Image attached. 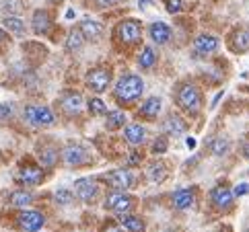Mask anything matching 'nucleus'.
<instances>
[{"label":"nucleus","instance_id":"nucleus-1","mask_svg":"<svg viewBox=\"0 0 249 232\" xmlns=\"http://www.w3.org/2000/svg\"><path fill=\"white\" fill-rule=\"evenodd\" d=\"M142 93H144V80L136 74H124L118 83H115V88H113L115 101L122 103V105L138 101L142 97Z\"/></svg>","mask_w":249,"mask_h":232},{"label":"nucleus","instance_id":"nucleus-2","mask_svg":"<svg viewBox=\"0 0 249 232\" xmlns=\"http://www.w3.org/2000/svg\"><path fill=\"white\" fill-rule=\"evenodd\" d=\"M175 103L181 111L190 113V115H198L202 109V103H204L200 88L192 83L179 84V88H177V93H175Z\"/></svg>","mask_w":249,"mask_h":232},{"label":"nucleus","instance_id":"nucleus-3","mask_svg":"<svg viewBox=\"0 0 249 232\" xmlns=\"http://www.w3.org/2000/svg\"><path fill=\"white\" fill-rule=\"evenodd\" d=\"M25 119L35 128H52L56 123V115L46 105H27L25 107Z\"/></svg>","mask_w":249,"mask_h":232},{"label":"nucleus","instance_id":"nucleus-4","mask_svg":"<svg viewBox=\"0 0 249 232\" xmlns=\"http://www.w3.org/2000/svg\"><path fill=\"white\" fill-rule=\"evenodd\" d=\"M115 37L126 46H134L142 39V25L136 19H126L115 27Z\"/></svg>","mask_w":249,"mask_h":232},{"label":"nucleus","instance_id":"nucleus-5","mask_svg":"<svg viewBox=\"0 0 249 232\" xmlns=\"http://www.w3.org/2000/svg\"><path fill=\"white\" fill-rule=\"evenodd\" d=\"M87 86L91 88L93 93H105L111 84V72L109 68H103V66H97V68H91L87 72V78H85Z\"/></svg>","mask_w":249,"mask_h":232},{"label":"nucleus","instance_id":"nucleus-6","mask_svg":"<svg viewBox=\"0 0 249 232\" xmlns=\"http://www.w3.org/2000/svg\"><path fill=\"white\" fill-rule=\"evenodd\" d=\"M134 203H136V199L132 198V195L124 193V191H113L105 198L103 206H105V210L115 212V214H128L132 208H134Z\"/></svg>","mask_w":249,"mask_h":232},{"label":"nucleus","instance_id":"nucleus-7","mask_svg":"<svg viewBox=\"0 0 249 232\" xmlns=\"http://www.w3.org/2000/svg\"><path fill=\"white\" fill-rule=\"evenodd\" d=\"M60 154H62V160H64L68 166H83L89 163V152L81 144H68Z\"/></svg>","mask_w":249,"mask_h":232},{"label":"nucleus","instance_id":"nucleus-8","mask_svg":"<svg viewBox=\"0 0 249 232\" xmlns=\"http://www.w3.org/2000/svg\"><path fill=\"white\" fill-rule=\"evenodd\" d=\"M17 222H19V226L25 232H37L43 228V224H46V216H43L41 212H35V210H25L19 214Z\"/></svg>","mask_w":249,"mask_h":232},{"label":"nucleus","instance_id":"nucleus-9","mask_svg":"<svg viewBox=\"0 0 249 232\" xmlns=\"http://www.w3.org/2000/svg\"><path fill=\"white\" fill-rule=\"evenodd\" d=\"M60 109L64 111V115H68V117H74V115H78L83 111V97L81 93H74V91H66L64 95L60 97Z\"/></svg>","mask_w":249,"mask_h":232},{"label":"nucleus","instance_id":"nucleus-10","mask_svg":"<svg viewBox=\"0 0 249 232\" xmlns=\"http://www.w3.org/2000/svg\"><path fill=\"white\" fill-rule=\"evenodd\" d=\"M97 193H99V185H97V181L91 179V177L74 181V195L81 201H93L97 198Z\"/></svg>","mask_w":249,"mask_h":232},{"label":"nucleus","instance_id":"nucleus-11","mask_svg":"<svg viewBox=\"0 0 249 232\" xmlns=\"http://www.w3.org/2000/svg\"><path fill=\"white\" fill-rule=\"evenodd\" d=\"M233 198H235L233 191H231L229 187H222V185L214 187L212 193H210L212 206H214L216 210H220V212H229L231 208H233Z\"/></svg>","mask_w":249,"mask_h":232},{"label":"nucleus","instance_id":"nucleus-12","mask_svg":"<svg viewBox=\"0 0 249 232\" xmlns=\"http://www.w3.org/2000/svg\"><path fill=\"white\" fill-rule=\"evenodd\" d=\"M17 179H19V183H25V185H39L43 181V171L37 165L25 163L19 168V173H17Z\"/></svg>","mask_w":249,"mask_h":232},{"label":"nucleus","instance_id":"nucleus-13","mask_svg":"<svg viewBox=\"0 0 249 232\" xmlns=\"http://www.w3.org/2000/svg\"><path fill=\"white\" fill-rule=\"evenodd\" d=\"M105 181H107V185L113 191H126L132 185V175H130V171H126V168H118V171H111L107 177H105Z\"/></svg>","mask_w":249,"mask_h":232},{"label":"nucleus","instance_id":"nucleus-14","mask_svg":"<svg viewBox=\"0 0 249 232\" xmlns=\"http://www.w3.org/2000/svg\"><path fill=\"white\" fill-rule=\"evenodd\" d=\"M194 50L198 56H208V53L216 51L218 50V39L214 35H208V33H202L194 39Z\"/></svg>","mask_w":249,"mask_h":232},{"label":"nucleus","instance_id":"nucleus-15","mask_svg":"<svg viewBox=\"0 0 249 232\" xmlns=\"http://www.w3.org/2000/svg\"><path fill=\"white\" fill-rule=\"evenodd\" d=\"M37 158H39V165L43 168H54L58 158H60V152L54 144H41L37 148Z\"/></svg>","mask_w":249,"mask_h":232},{"label":"nucleus","instance_id":"nucleus-16","mask_svg":"<svg viewBox=\"0 0 249 232\" xmlns=\"http://www.w3.org/2000/svg\"><path fill=\"white\" fill-rule=\"evenodd\" d=\"M31 29L35 35H48L52 29V17L48 11H35L33 13V19H31Z\"/></svg>","mask_w":249,"mask_h":232},{"label":"nucleus","instance_id":"nucleus-17","mask_svg":"<svg viewBox=\"0 0 249 232\" xmlns=\"http://www.w3.org/2000/svg\"><path fill=\"white\" fill-rule=\"evenodd\" d=\"M148 35L157 46H165V43H169V39H171V27L163 21H157L148 27Z\"/></svg>","mask_w":249,"mask_h":232},{"label":"nucleus","instance_id":"nucleus-18","mask_svg":"<svg viewBox=\"0 0 249 232\" xmlns=\"http://www.w3.org/2000/svg\"><path fill=\"white\" fill-rule=\"evenodd\" d=\"M78 31L83 33L85 41H97L103 37V25L99 21H93V19H85L81 25H78Z\"/></svg>","mask_w":249,"mask_h":232},{"label":"nucleus","instance_id":"nucleus-19","mask_svg":"<svg viewBox=\"0 0 249 232\" xmlns=\"http://www.w3.org/2000/svg\"><path fill=\"white\" fill-rule=\"evenodd\" d=\"M229 46H231V51H235V53L249 51V29H235L231 33Z\"/></svg>","mask_w":249,"mask_h":232},{"label":"nucleus","instance_id":"nucleus-20","mask_svg":"<svg viewBox=\"0 0 249 232\" xmlns=\"http://www.w3.org/2000/svg\"><path fill=\"white\" fill-rule=\"evenodd\" d=\"M171 201L175 210H188L196 203V189L194 187H190V189H177L173 193Z\"/></svg>","mask_w":249,"mask_h":232},{"label":"nucleus","instance_id":"nucleus-21","mask_svg":"<svg viewBox=\"0 0 249 232\" xmlns=\"http://www.w3.org/2000/svg\"><path fill=\"white\" fill-rule=\"evenodd\" d=\"M146 128H142L140 123H130V126H126V130H124V138H126V142L130 146H140L146 142Z\"/></svg>","mask_w":249,"mask_h":232},{"label":"nucleus","instance_id":"nucleus-22","mask_svg":"<svg viewBox=\"0 0 249 232\" xmlns=\"http://www.w3.org/2000/svg\"><path fill=\"white\" fill-rule=\"evenodd\" d=\"M163 128H165L167 133H171V136H179V133H183L185 130H188V121H185L183 117H179L177 113H169L165 123H163Z\"/></svg>","mask_w":249,"mask_h":232},{"label":"nucleus","instance_id":"nucleus-23","mask_svg":"<svg viewBox=\"0 0 249 232\" xmlns=\"http://www.w3.org/2000/svg\"><path fill=\"white\" fill-rule=\"evenodd\" d=\"M159 113H161V99H159V97H148V99L140 105L138 117L157 119V115H159Z\"/></svg>","mask_w":249,"mask_h":232},{"label":"nucleus","instance_id":"nucleus-24","mask_svg":"<svg viewBox=\"0 0 249 232\" xmlns=\"http://www.w3.org/2000/svg\"><path fill=\"white\" fill-rule=\"evenodd\" d=\"M167 165L163 163V160H155V163H150L148 168H146V177H148V181H153V183H163L167 179Z\"/></svg>","mask_w":249,"mask_h":232},{"label":"nucleus","instance_id":"nucleus-25","mask_svg":"<svg viewBox=\"0 0 249 232\" xmlns=\"http://www.w3.org/2000/svg\"><path fill=\"white\" fill-rule=\"evenodd\" d=\"M31 201H33V193L25 189H17L6 198V203L13 208H27Z\"/></svg>","mask_w":249,"mask_h":232},{"label":"nucleus","instance_id":"nucleus-26","mask_svg":"<svg viewBox=\"0 0 249 232\" xmlns=\"http://www.w3.org/2000/svg\"><path fill=\"white\" fill-rule=\"evenodd\" d=\"M2 25H4V29L8 33L17 35V37H23V35L27 33V27H25V23L19 19V17L8 15V17H4V19H2Z\"/></svg>","mask_w":249,"mask_h":232},{"label":"nucleus","instance_id":"nucleus-27","mask_svg":"<svg viewBox=\"0 0 249 232\" xmlns=\"http://www.w3.org/2000/svg\"><path fill=\"white\" fill-rule=\"evenodd\" d=\"M120 222L128 232H144L146 230L144 222H142L138 216H132V214H120Z\"/></svg>","mask_w":249,"mask_h":232},{"label":"nucleus","instance_id":"nucleus-28","mask_svg":"<svg viewBox=\"0 0 249 232\" xmlns=\"http://www.w3.org/2000/svg\"><path fill=\"white\" fill-rule=\"evenodd\" d=\"M126 121H128V117L124 111H109L107 117H105V128L113 132V130H120L126 126Z\"/></svg>","mask_w":249,"mask_h":232},{"label":"nucleus","instance_id":"nucleus-29","mask_svg":"<svg viewBox=\"0 0 249 232\" xmlns=\"http://www.w3.org/2000/svg\"><path fill=\"white\" fill-rule=\"evenodd\" d=\"M155 64H157V51L150 48V46L142 48L140 56H138V66H140L142 70H148V68H153Z\"/></svg>","mask_w":249,"mask_h":232},{"label":"nucleus","instance_id":"nucleus-30","mask_svg":"<svg viewBox=\"0 0 249 232\" xmlns=\"http://www.w3.org/2000/svg\"><path fill=\"white\" fill-rule=\"evenodd\" d=\"M83 43H85V37H83V33L78 31V29H72L68 33V37H66V48L68 51H78L83 48Z\"/></svg>","mask_w":249,"mask_h":232},{"label":"nucleus","instance_id":"nucleus-31","mask_svg":"<svg viewBox=\"0 0 249 232\" xmlns=\"http://www.w3.org/2000/svg\"><path fill=\"white\" fill-rule=\"evenodd\" d=\"M210 152L214 156H225L229 152V140L227 138H214L210 142Z\"/></svg>","mask_w":249,"mask_h":232},{"label":"nucleus","instance_id":"nucleus-32","mask_svg":"<svg viewBox=\"0 0 249 232\" xmlns=\"http://www.w3.org/2000/svg\"><path fill=\"white\" fill-rule=\"evenodd\" d=\"M54 199H56L58 206H70V203L74 201V193L70 191V189H66V187H62V189L56 191Z\"/></svg>","mask_w":249,"mask_h":232},{"label":"nucleus","instance_id":"nucleus-33","mask_svg":"<svg viewBox=\"0 0 249 232\" xmlns=\"http://www.w3.org/2000/svg\"><path fill=\"white\" fill-rule=\"evenodd\" d=\"M89 111H91V115H105L107 113V105L95 97V99L89 101Z\"/></svg>","mask_w":249,"mask_h":232},{"label":"nucleus","instance_id":"nucleus-34","mask_svg":"<svg viewBox=\"0 0 249 232\" xmlns=\"http://www.w3.org/2000/svg\"><path fill=\"white\" fill-rule=\"evenodd\" d=\"M2 8L11 13L13 17H17V15L23 11V0H4V2H2Z\"/></svg>","mask_w":249,"mask_h":232},{"label":"nucleus","instance_id":"nucleus-35","mask_svg":"<svg viewBox=\"0 0 249 232\" xmlns=\"http://www.w3.org/2000/svg\"><path fill=\"white\" fill-rule=\"evenodd\" d=\"M167 138L165 136H159L155 142H153V154H165L167 152Z\"/></svg>","mask_w":249,"mask_h":232},{"label":"nucleus","instance_id":"nucleus-36","mask_svg":"<svg viewBox=\"0 0 249 232\" xmlns=\"http://www.w3.org/2000/svg\"><path fill=\"white\" fill-rule=\"evenodd\" d=\"M163 4L167 8V13H171V15H177V13H181V0H163Z\"/></svg>","mask_w":249,"mask_h":232},{"label":"nucleus","instance_id":"nucleus-37","mask_svg":"<svg viewBox=\"0 0 249 232\" xmlns=\"http://www.w3.org/2000/svg\"><path fill=\"white\" fill-rule=\"evenodd\" d=\"M13 115V107L6 103H0V121H6Z\"/></svg>","mask_w":249,"mask_h":232},{"label":"nucleus","instance_id":"nucleus-38","mask_svg":"<svg viewBox=\"0 0 249 232\" xmlns=\"http://www.w3.org/2000/svg\"><path fill=\"white\" fill-rule=\"evenodd\" d=\"M120 2H122V0H95L97 8H111L115 4H120Z\"/></svg>","mask_w":249,"mask_h":232},{"label":"nucleus","instance_id":"nucleus-39","mask_svg":"<svg viewBox=\"0 0 249 232\" xmlns=\"http://www.w3.org/2000/svg\"><path fill=\"white\" fill-rule=\"evenodd\" d=\"M245 193H249V185L247 183H241V185H237V189H235L233 195H237V198H239V195H245Z\"/></svg>","mask_w":249,"mask_h":232},{"label":"nucleus","instance_id":"nucleus-40","mask_svg":"<svg viewBox=\"0 0 249 232\" xmlns=\"http://www.w3.org/2000/svg\"><path fill=\"white\" fill-rule=\"evenodd\" d=\"M241 152H243L245 158H249V142H243L241 144Z\"/></svg>","mask_w":249,"mask_h":232},{"label":"nucleus","instance_id":"nucleus-41","mask_svg":"<svg viewBox=\"0 0 249 232\" xmlns=\"http://www.w3.org/2000/svg\"><path fill=\"white\" fill-rule=\"evenodd\" d=\"M132 154H134V156H130V163H132V165H136L142 156H138V152H132Z\"/></svg>","mask_w":249,"mask_h":232},{"label":"nucleus","instance_id":"nucleus-42","mask_svg":"<svg viewBox=\"0 0 249 232\" xmlns=\"http://www.w3.org/2000/svg\"><path fill=\"white\" fill-rule=\"evenodd\" d=\"M6 39H8L6 31H4V29H0V43H2V41H6Z\"/></svg>","mask_w":249,"mask_h":232},{"label":"nucleus","instance_id":"nucleus-43","mask_svg":"<svg viewBox=\"0 0 249 232\" xmlns=\"http://www.w3.org/2000/svg\"><path fill=\"white\" fill-rule=\"evenodd\" d=\"M185 144H188V148H194V146H196V140H194V138H188V142H185Z\"/></svg>","mask_w":249,"mask_h":232},{"label":"nucleus","instance_id":"nucleus-44","mask_svg":"<svg viewBox=\"0 0 249 232\" xmlns=\"http://www.w3.org/2000/svg\"><path fill=\"white\" fill-rule=\"evenodd\" d=\"M220 232H231V228H225V230H220Z\"/></svg>","mask_w":249,"mask_h":232},{"label":"nucleus","instance_id":"nucleus-45","mask_svg":"<svg viewBox=\"0 0 249 232\" xmlns=\"http://www.w3.org/2000/svg\"><path fill=\"white\" fill-rule=\"evenodd\" d=\"M167 232H171V230H167Z\"/></svg>","mask_w":249,"mask_h":232}]
</instances>
